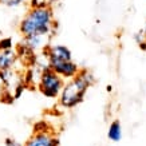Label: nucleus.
<instances>
[{
	"instance_id": "10",
	"label": "nucleus",
	"mask_w": 146,
	"mask_h": 146,
	"mask_svg": "<svg viewBox=\"0 0 146 146\" xmlns=\"http://www.w3.org/2000/svg\"><path fill=\"white\" fill-rule=\"evenodd\" d=\"M123 135V130H122V125L118 119L113 121L109 125V130H107V138L113 142H119Z\"/></svg>"
},
{
	"instance_id": "7",
	"label": "nucleus",
	"mask_w": 146,
	"mask_h": 146,
	"mask_svg": "<svg viewBox=\"0 0 146 146\" xmlns=\"http://www.w3.org/2000/svg\"><path fill=\"white\" fill-rule=\"evenodd\" d=\"M47 56V60L50 63L54 62H64V60H72V52L68 47L64 44H52L50 43L47 48L43 51Z\"/></svg>"
},
{
	"instance_id": "3",
	"label": "nucleus",
	"mask_w": 146,
	"mask_h": 146,
	"mask_svg": "<svg viewBox=\"0 0 146 146\" xmlns=\"http://www.w3.org/2000/svg\"><path fill=\"white\" fill-rule=\"evenodd\" d=\"M64 82L66 80L63 79L62 76H59L55 71H52L50 67H47V68H44L40 72L36 87L39 90V93L42 95H44L46 98L58 99Z\"/></svg>"
},
{
	"instance_id": "4",
	"label": "nucleus",
	"mask_w": 146,
	"mask_h": 146,
	"mask_svg": "<svg viewBox=\"0 0 146 146\" xmlns=\"http://www.w3.org/2000/svg\"><path fill=\"white\" fill-rule=\"evenodd\" d=\"M22 83H24L23 82V71H20L18 67L0 70V84L3 87V91H8L12 94L13 90Z\"/></svg>"
},
{
	"instance_id": "11",
	"label": "nucleus",
	"mask_w": 146,
	"mask_h": 146,
	"mask_svg": "<svg viewBox=\"0 0 146 146\" xmlns=\"http://www.w3.org/2000/svg\"><path fill=\"white\" fill-rule=\"evenodd\" d=\"M59 0H28V7H52Z\"/></svg>"
},
{
	"instance_id": "6",
	"label": "nucleus",
	"mask_w": 146,
	"mask_h": 146,
	"mask_svg": "<svg viewBox=\"0 0 146 146\" xmlns=\"http://www.w3.org/2000/svg\"><path fill=\"white\" fill-rule=\"evenodd\" d=\"M23 146H59V139L50 129L34 131Z\"/></svg>"
},
{
	"instance_id": "15",
	"label": "nucleus",
	"mask_w": 146,
	"mask_h": 146,
	"mask_svg": "<svg viewBox=\"0 0 146 146\" xmlns=\"http://www.w3.org/2000/svg\"><path fill=\"white\" fill-rule=\"evenodd\" d=\"M141 48H142V50H145V51H146V38H145V42H143V46H142Z\"/></svg>"
},
{
	"instance_id": "8",
	"label": "nucleus",
	"mask_w": 146,
	"mask_h": 146,
	"mask_svg": "<svg viewBox=\"0 0 146 146\" xmlns=\"http://www.w3.org/2000/svg\"><path fill=\"white\" fill-rule=\"evenodd\" d=\"M48 67L52 71H55L59 76H62L64 80H68L71 78L78 75L80 71V67L74 60H64V62H54L50 63Z\"/></svg>"
},
{
	"instance_id": "14",
	"label": "nucleus",
	"mask_w": 146,
	"mask_h": 146,
	"mask_svg": "<svg viewBox=\"0 0 146 146\" xmlns=\"http://www.w3.org/2000/svg\"><path fill=\"white\" fill-rule=\"evenodd\" d=\"M5 146H23V143H20L19 141H16L15 138H7L4 142Z\"/></svg>"
},
{
	"instance_id": "2",
	"label": "nucleus",
	"mask_w": 146,
	"mask_h": 146,
	"mask_svg": "<svg viewBox=\"0 0 146 146\" xmlns=\"http://www.w3.org/2000/svg\"><path fill=\"white\" fill-rule=\"evenodd\" d=\"M56 30V22L52 7H28L27 12L19 23V32L22 36L34 34L54 35Z\"/></svg>"
},
{
	"instance_id": "5",
	"label": "nucleus",
	"mask_w": 146,
	"mask_h": 146,
	"mask_svg": "<svg viewBox=\"0 0 146 146\" xmlns=\"http://www.w3.org/2000/svg\"><path fill=\"white\" fill-rule=\"evenodd\" d=\"M51 38L52 35H48V34H34V35L23 36L22 44L31 52L39 54L47 48V46L51 43Z\"/></svg>"
},
{
	"instance_id": "13",
	"label": "nucleus",
	"mask_w": 146,
	"mask_h": 146,
	"mask_svg": "<svg viewBox=\"0 0 146 146\" xmlns=\"http://www.w3.org/2000/svg\"><path fill=\"white\" fill-rule=\"evenodd\" d=\"M15 48L12 38H1L0 39V51H5V50H12Z\"/></svg>"
},
{
	"instance_id": "1",
	"label": "nucleus",
	"mask_w": 146,
	"mask_h": 146,
	"mask_svg": "<svg viewBox=\"0 0 146 146\" xmlns=\"http://www.w3.org/2000/svg\"><path fill=\"white\" fill-rule=\"evenodd\" d=\"M95 83V76L86 68H80L78 75L66 80L60 94L58 97V103L62 109H74L84 101L87 90Z\"/></svg>"
},
{
	"instance_id": "12",
	"label": "nucleus",
	"mask_w": 146,
	"mask_h": 146,
	"mask_svg": "<svg viewBox=\"0 0 146 146\" xmlns=\"http://www.w3.org/2000/svg\"><path fill=\"white\" fill-rule=\"evenodd\" d=\"M0 4L8 8H16L23 4H28V0H0Z\"/></svg>"
},
{
	"instance_id": "9",
	"label": "nucleus",
	"mask_w": 146,
	"mask_h": 146,
	"mask_svg": "<svg viewBox=\"0 0 146 146\" xmlns=\"http://www.w3.org/2000/svg\"><path fill=\"white\" fill-rule=\"evenodd\" d=\"M18 63H19V55L15 48L0 51V70L16 67Z\"/></svg>"
}]
</instances>
